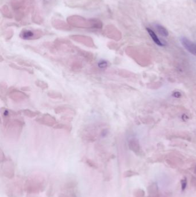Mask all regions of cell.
Returning a JSON list of instances; mask_svg holds the SVG:
<instances>
[{
  "instance_id": "5",
  "label": "cell",
  "mask_w": 196,
  "mask_h": 197,
  "mask_svg": "<svg viewBox=\"0 0 196 197\" xmlns=\"http://www.w3.org/2000/svg\"><path fill=\"white\" fill-rule=\"evenodd\" d=\"M186 186H187V180L186 178H184L181 181V190L184 191L186 189Z\"/></svg>"
},
{
  "instance_id": "8",
  "label": "cell",
  "mask_w": 196,
  "mask_h": 197,
  "mask_svg": "<svg viewBox=\"0 0 196 197\" xmlns=\"http://www.w3.org/2000/svg\"></svg>"
},
{
  "instance_id": "2",
  "label": "cell",
  "mask_w": 196,
  "mask_h": 197,
  "mask_svg": "<svg viewBox=\"0 0 196 197\" xmlns=\"http://www.w3.org/2000/svg\"><path fill=\"white\" fill-rule=\"evenodd\" d=\"M146 30L155 43L157 44L159 46H165V44L161 42V40H160L159 37L157 35V34L155 33V32L154 31L150 28H147Z\"/></svg>"
},
{
  "instance_id": "4",
  "label": "cell",
  "mask_w": 196,
  "mask_h": 197,
  "mask_svg": "<svg viewBox=\"0 0 196 197\" xmlns=\"http://www.w3.org/2000/svg\"><path fill=\"white\" fill-rule=\"evenodd\" d=\"M155 28L158 33L162 37H167L168 35V32L167 29L162 25L158 24H155Z\"/></svg>"
},
{
  "instance_id": "1",
  "label": "cell",
  "mask_w": 196,
  "mask_h": 197,
  "mask_svg": "<svg viewBox=\"0 0 196 197\" xmlns=\"http://www.w3.org/2000/svg\"><path fill=\"white\" fill-rule=\"evenodd\" d=\"M182 45L192 54L196 55V44L190 41L185 37H182L180 39Z\"/></svg>"
},
{
  "instance_id": "6",
  "label": "cell",
  "mask_w": 196,
  "mask_h": 197,
  "mask_svg": "<svg viewBox=\"0 0 196 197\" xmlns=\"http://www.w3.org/2000/svg\"><path fill=\"white\" fill-rule=\"evenodd\" d=\"M173 96L175 98H180L181 96V94L178 91H175L173 94Z\"/></svg>"
},
{
  "instance_id": "7",
  "label": "cell",
  "mask_w": 196,
  "mask_h": 197,
  "mask_svg": "<svg viewBox=\"0 0 196 197\" xmlns=\"http://www.w3.org/2000/svg\"><path fill=\"white\" fill-rule=\"evenodd\" d=\"M195 1H196V0H195Z\"/></svg>"
},
{
  "instance_id": "3",
  "label": "cell",
  "mask_w": 196,
  "mask_h": 197,
  "mask_svg": "<svg viewBox=\"0 0 196 197\" xmlns=\"http://www.w3.org/2000/svg\"><path fill=\"white\" fill-rule=\"evenodd\" d=\"M20 37L24 39H31L35 37V34L31 30L24 29L22 31Z\"/></svg>"
}]
</instances>
